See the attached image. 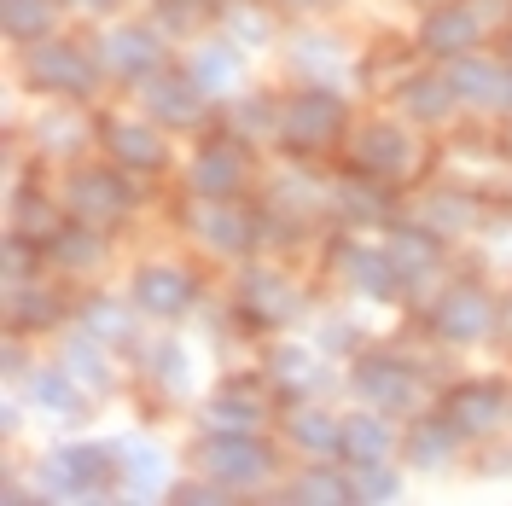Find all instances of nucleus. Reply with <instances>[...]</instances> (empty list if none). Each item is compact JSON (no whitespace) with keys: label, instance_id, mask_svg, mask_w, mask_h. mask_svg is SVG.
Here are the masks:
<instances>
[{"label":"nucleus","instance_id":"obj_1","mask_svg":"<svg viewBox=\"0 0 512 506\" xmlns=\"http://www.w3.org/2000/svg\"><path fill=\"white\" fill-rule=\"evenodd\" d=\"M344 134H350V105L332 82H309L280 105V152H291L297 163L332 152Z\"/></svg>","mask_w":512,"mask_h":506},{"label":"nucleus","instance_id":"obj_2","mask_svg":"<svg viewBox=\"0 0 512 506\" xmlns=\"http://www.w3.org/2000/svg\"><path fill=\"white\" fill-rule=\"evenodd\" d=\"M99 76H105L99 47L64 41V35H47V41L24 47V82H30L41 99H64V105H76V99H88L99 88Z\"/></svg>","mask_w":512,"mask_h":506},{"label":"nucleus","instance_id":"obj_3","mask_svg":"<svg viewBox=\"0 0 512 506\" xmlns=\"http://www.w3.org/2000/svg\"><path fill=\"white\" fill-rule=\"evenodd\" d=\"M35 477L53 501H99L123 483V466H117V448L105 443H59L41 454Z\"/></svg>","mask_w":512,"mask_h":506},{"label":"nucleus","instance_id":"obj_4","mask_svg":"<svg viewBox=\"0 0 512 506\" xmlns=\"http://www.w3.org/2000/svg\"><path fill=\"white\" fill-rule=\"evenodd\" d=\"M192 466L239 495L274 477V448L262 443V431H204L192 448Z\"/></svg>","mask_w":512,"mask_h":506},{"label":"nucleus","instance_id":"obj_5","mask_svg":"<svg viewBox=\"0 0 512 506\" xmlns=\"http://www.w3.org/2000/svg\"><path fill=\"white\" fill-rule=\"evenodd\" d=\"M431 338L448 349H466V344H483V338H495V320H501V303L472 280H454L437 291V303H431Z\"/></svg>","mask_w":512,"mask_h":506},{"label":"nucleus","instance_id":"obj_6","mask_svg":"<svg viewBox=\"0 0 512 506\" xmlns=\"http://www.w3.org/2000/svg\"><path fill=\"white\" fill-rule=\"evenodd\" d=\"M140 204V192H134V175H128L123 163H88V169H76L70 175V187H64V210L76 216V222H123L128 210Z\"/></svg>","mask_w":512,"mask_h":506},{"label":"nucleus","instance_id":"obj_7","mask_svg":"<svg viewBox=\"0 0 512 506\" xmlns=\"http://www.w3.org/2000/svg\"><path fill=\"white\" fill-rule=\"evenodd\" d=\"M350 390L367 408L384 413H419V367L396 349H367L350 367Z\"/></svg>","mask_w":512,"mask_h":506},{"label":"nucleus","instance_id":"obj_8","mask_svg":"<svg viewBox=\"0 0 512 506\" xmlns=\"http://www.w3.org/2000/svg\"><path fill=\"white\" fill-rule=\"evenodd\" d=\"M251 187V152H245V140L239 134H216V140H204L187 163V192L192 198H239V192Z\"/></svg>","mask_w":512,"mask_h":506},{"label":"nucleus","instance_id":"obj_9","mask_svg":"<svg viewBox=\"0 0 512 506\" xmlns=\"http://www.w3.org/2000/svg\"><path fill=\"white\" fill-rule=\"evenodd\" d=\"M140 111L163 128H198L210 117V94H204V82L192 76V70H175V64H163L158 76H146L140 82Z\"/></svg>","mask_w":512,"mask_h":506},{"label":"nucleus","instance_id":"obj_10","mask_svg":"<svg viewBox=\"0 0 512 506\" xmlns=\"http://www.w3.org/2000/svg\"><path fill=\"white\" fill-rule=\"evenodd\" d=\"M350 163L361 175H379V181H408L419 169V140L402 123H361L350 134Z\"/></svg>","mask_w":512,"mask_h":506},{"label":"nucleus","instance_id":"obj_11","mask_svg":"<svg viewBox=\"0 0 512 506\" xmlns=\"http://www.w3.org/2000/svg\"><path fill=\"white\" fill-rule=\"evenodd\" d=\"M99 59H105V76L140 88L146 76H158L163 64H169V41H163L158 24H117L99 41Z\"/></svg>","mask_w":512,"mask_h":506},{"label":"nucleus","instance_id":"obj_12","mask_svg":"<svg viewBox=\"0 0 512 506\" xmlns=\"http://www.w3.org/2000/svg\"><path fill=\"white\" fill-rule=\"evenodd\" d=\"M483 35H489V18H483L472 0H437L425 6V24H419V53H431L437 64L472 53Z\"/></svg>","mask_w":512,"mask_h":506},{"label":"nucleus","instance_id":"obj_13","mask_svg":"<svg viewBox=\"0 0 512 506\" xmlns=\"http://www.w3.org/2000/svg\"><path fill=\"white\" fill-rule=\"evenodd\" d=\"M443 413L460 425V437H495L512 419V390L501 379H460L443 390Z\"/></svg>","mask_w":512,"mask_h":506},{"label":"nucleus","instance_id":"obj_14","mask_svg":"<svg viewBox=\"0 0 512 506\" xmlns=\"http://www.w3.org/2000/svg\"><path fill=\"white\" fill-rule=\"evenodd\" d=\"M187 227H192V239L216 256H245L256 245V233H262V227L239 210V198H192Z\"/></svg>","mask_w":512,"mask_h":506},{"label":"nucleus","instance_id":"obj_15","mask_svg":"<svg viewBox=\"0 0 512 506\" xmlns=\"http://www.w3.org/2000/svg\"><path fill=\"white\" fill-rule=\"evenodd\" d=\"M128 297H134L140 315L181 320L192 303H198V280H192V268H175V262H146V268H134Z\"/></svg>","mask_w":512,"mask_h":506},{"label":"nucleus","instance_id":"obj_16","mask_svg":"<svg viewBox=\"0 0 512 506\" xmlns=\"http://www.w3.org/2000/svg\"><path fill=\"white\" fill-rule=\"evenodd\" d=\"M274 379H251V373H233L222 379L216 402H210V431H262L268 413H274Z\"/></svg>","mask_w":512,"mask_h":506},{"label":"nucleus","instance_id":"obj_17","mask_svg":"<svg viewBox=\"0 0 512 506\" xmlns=\"http://www.w3.org/2000/svg\"><path fill=\"white\" fill-rule=\"evenodd\" d=\"M460 443H466V437H460V425H454L443 408L414 413L408 431H402V460H408V472H448L454 454H460Z\"/></svg>","mask_w":512,"mask_h":506},{"label":"nucleus","instance_id":"obj_18","mask_svg":"<svg viewBox=\"0 0 512 506\" xmlns=\"http://www.w3.org/2000/svg\"><path fill=\"white\" fill-rule=\"evenodd\" d=\"M297 309H303V297H297V285L286 274L245 268V280H239V315L251 320V326H286Z\"/></svg>","mask_w":512,"mask_h":506},{"label":"nucleus","instance_id":"obj_19","mask_svg":"<svg viewBox=\"0 0 512 506\" xmlns=\"http://www.w3.org/2000/svg\"><path fill=\"white\" fill-rule=\"evenodd\" d=\"M99 140H105L111 163H123L128 175H158V169H169V146H163V134L152 123L111 117V123L99 128Z\"/></svg>","mask_w":512,"mask_h":506},{"label":"nucleus","instance_id":"obj_20","mask_svg":"<svg viewBox=\"0 0 512 506\" xmlns=\"http://www.w3.org/2000/svg\"><path fill=\"white\" fill-rule=\"evenodd\" d=\"M117 448V466H123V489L128 501H158L175 489V472H169V454L158 443H146V437H123Z\"/></svg>","mask_w":512,"mask_h":506},{"label":"nucleus","instance_id":"obj_21","mask_svg":"<svg viewBox=\"0 0 512 506\" xmlns=\"http://www.w3.org/2000/svg\"><path fill=\"white\" fill-rule=\"evenodd\" d=\"M448 82H454V94L460 105H483V111H495V105H507V88H512V64H495L483 59L478 47L472 53H460V59H448Z\"/></svg>","mask_w":512,"mask_h":506},{"label":"nucleus","instance_id":"obj_22","mask_svg":"<svg viewBox=\"0 0 512 506\" xmlns=\"http://www.w3.org/2000/svg\"><path fill=\"white\" fill-rule=\"evenodd\" d=\"M332 262H338V280L350 285V291H361V297H396L402 291V274H396L390 251H373L361 239H344L332 251Z\"/></svg>","mask_w":512,"mask_h":506},{"label":"nucleus","instance_id":"obj_23","mask_svg":"<svg viewBox=\"0 0 512 506\" xmlns=\"http://www.w3.org/2000/svg\"><path fill=\"white\" fill-rule=\"evenodd\" d=\"M384 251H390V262H396V274H402V285H408V291L443 274V239H437L431 227H419V222L414 227H396Z\"/></svg>","mask_w":512,"mask_h":506},{"label":"nucleus","instance_id":"obj_24","mask_svg":"<svg viewBox=\"0 0 512 506\" xmlns=\"http://www.w3.org/2000/svg\"><path fill=\"white\" fill-rule=\"evenodd\" d=\"M390 181H379V175H361V169H355V175H344V181H338V187H332V210H338V216H344V222H361V227H379V222H390V216H396V198H390Z\"/></svg>","mask_w":512,"mask_h":506},{"label":"nucleus","instance_id":"obj_25","mask_svg":"<svg viewBox=\"0 0 512 506\" xmlns=\"http://www.w3.org/2000/svg\"><path fill=\"white\" fill-rule=\"evenodd\" d=\"M70 315L64 309V297L53 291V285H6V326H12V338H24V332H53L59 320Z\"/></svg>","mask_w":512,"mask_h":506},{"label":"nucleus","instance_id":"obj_26","mask_svg":"<svg viewBox=\"0 0 512 506\" xmlns=\"http://www.w3.org/2000/svg\"><path fill=\"white\" fill-rule=\"evenodd\" d=\"M268 210L286 216L291 227H303L315 222V210H332V187H315L309 169H286V175L268 181Z\"/></svg>","mask_w":512,"mask_h":506},{"label":"nucleus","instance_id":"obj_27","mask_svg":"<svg viewBox=\"0 0 512 506\" xmlns=\"http://www.w3.org/2000/svg\"><path fill=\"white\" fill-rule=\"evenodd\" d=\"M41 251H47V262L59 274H94L105 262V239H99L94 222H64L53 239H41Z\"/></svg>","mask_w":512,"mask_h":506},{"label":"nucleus","instance_id":"obj_28","mask_svg":"<svg viewBox=\"0 0 512 506\" xmlns=\"http://www.w3.org/2000/svg\"><path fill=\"white\" fill-rule=\"evenodd\" d=\"M390 419L396 413H384V408H367V413H355V419H344V460L350 466H361V460H390L402 448Z\"/></svg>","mask_w":512,"mask_h":506},{"label":"nucleus","instance_id":"obj_29","mask_svg":"<svg viewBox=\"0 0 512 506\" xmlns=\"http://www.w3.org/2000/svg\"><path fill=\"white\" fill-rule=\"evenodd\" d=\"M402 111L414 117V123H425V128H437V123H448L454 111H460V94H454V82H448V70H431V76H408L402 82Z\"/></svg>","mask_w":512,"mask_h":506},{"label":"nucleus","instance_id":"obj_30","mask_svg":"<svg viewBox=\"0 0 512 506\" xmlns=\"http://www.w3.org/2000/svg\"><path fill=\"white\" fill-rule=\"evenodd\" d=\"M320 355L309 344H274L268 349V379H274V390L286 396V402H303L309 390L320 384Z\"/></svg>","mask_w":512,"mask_h":506},{"label":"nucleus","instance_id":"obj_31","mask_svg":"<svg viewBox=\"0 0 512 506\" xmlns=\"http://www.w3.org/2000/svg\"><path fill=\"white\" fill-rule=\"evenodd\" d=\"M419 227H431L437 239H460V233H472L478 227V204H472V192H425L414 210Z\"/></svg>","mask_w":512,"mask_h":506},{"label":"nucleus","instance_id":"obj_32","mask_svg":"<svg viewBox=\"0 0 512 506\" xmlns=\"http://www.w3.org/2000/svg\"><path fill=\"white\" fill-rule=\"evenodd\" d=\"M239 41H233V35H222V41H204V47H198V53H192V76H198V82H204V94L210 99H227L233 94V82H239Z\"/></svg>","mask_w":512,"mask_h":506},{"label":"nucleus","instance_id":"obj_33","mask_svg":"<svg viewBox=\"0 0 512 506\" xmlns=\"http://www.w3.org/2000/svg\"><path fill=\"white\" fill-rule=\"evenodd\" d=\"M222 128H227V134H239L245 146L280 140V105H274L268 94H245V99H233V105H227Z\"/></svg>","mask_w":512,"mask_h":506},{"label":"nucleus","instance_id":"obj_34","mask_svg":"<svg viewBox=\"0 0 512 506\" xmlns=\"http://www.w3.org/2000/svg\"><path fill=\"white\" fill-rule=\"evenodd\" d=\"M24 390H30L35 408H47V413H82V379L64 361L59 367H30L24 373Z\"/></svg>","mask_w":512,"mask_h":506},{"label":"nucleus","instance_id":"obj_35","mask_svg":"<svg viewBox=\"0 0 512 506\" xmlns=\"http://www.w3.org/2000/svg\"><path fill=\"white\" fill-rule=\"evenodd\" d=\"M59 6L64 0H6L0 24H6V35L18 47H35V41H47V35L59 30Z\"/></svg>","mask_w":512,"mask_h":506},{"label":"nucleus","instance_id":"obj_36","mask_svg":"<svg viewBox=\"0 0 512 506\" xmlns=\"http://www.w3.org/2000/svg\"><path fill=\"white\" fill-rule=\"evenodd\" d=\"M286 437L303 454H344V419H332V413H320V408H291L286 419Z\"/></svg>","mask_w":512,"mask_h":506},{"label":"nucleus","instance_id":"obj_37","mask_svg":"<svg viewBox=\"0 0 512 506\" xmlns=\"http://www.w3.org/2000/svg\"><path fill=\"white\" fill-rule=\"evenodd\" d=\"M59 361L82 384H88V390H111V384H117L111 361H105V344H99L94 332H70V338H64V349H59Z\"/></svg>","mask_w":512,"mask_h":506},{"label":"nucleus","instance_id":"obj_38","mask_svg":"<svg viewBox=\"0 0 512 506\" xmlns=\"http://www.w3.org/2000/svg\"><path fill=\"white\" fill-rule=\"evenodd\" d=\"M286 501H320V506H350L355 501V477L326 472V466H309L303 477L286 483Z\"/></svg>","mask_w":512,"mask_h":506},{"label":"nucleus","instance_id":"obj_39","mask_svg":"<svg viewBox=\"0 0 512 506\" xmlns=\"http://www.w3.org/2000/svg\"><path fill=\"white\" fill-rule=\"evenodd\" d=\"M128 303H134V297H128ZM128 303H117V297H88L76 320H82V332H94L99 344H128V338H134Z\"/></svg>","mask_w":512,"mask_h":506},{"label":"nucleus","instance_id":"obj_40","mask_svg":"<svg viewBox=\"0 0 512 506\" xmlns=\"http://www.w3.org/2000/svg\"><path fill=\"white\" fill-rule=\"evenodd\" d=\"M146 379H158V390H169V396H187V355H181V344L175 338H158V344L146 349Z\"/></svg>","mask_w":512,"mask_h":506},{"label":"nucleus","instance_id":"obj_41","mask_svg":"<svg viewBox=\"0 0 512 506\" xmlns=\"http://www.w3.org/2000/svg\"><path fill=\"white\" fill-rule=\"evenodd\" d=\"M297 70L315 76V82H338L344 76V59H338V41L332 35H297Z\"/></svg>","mask_w":512,"mask_h":506},{"label":"nucleus","instance_id":"obj_42","mask_svg":"<svg viewBox=\"0 0 512 506\" xmlns=\"http://www.w3.org/2000/svg\"><path fill=\"white\" fill-rule=\"evenodd\" d=\"M30 140L41 152H53V158H70V152H82V117L76 111H53V117H41L30 128Z\"/></svg>","mask_w":512,"mask_h":506},{"label":"nucleus","instance_id":"obj_43","mask_svg":"<svg viewBox=\"0 0 512 506\" xmlns=\"http://www.w3.org/2000/svg\"><path fill=\"white\" fill-rule=\"evenodd\" d=\"M59 210L47 198H30V192H12V233H35V239H53L59 233Z\"/></svg>","mask_w":512,"mask_h":506},{"label":"nucleus","instance_id":"obj_44","mask_svg":"<svg viewBox=\"0 0 512 506\" xmlns=\"http://www.w3.org/2000/svg\"><path fill=\"white\" fill-rule=\"evenodd\" d=\"M355 477V501H396L402 495V477L390 472V460H361L350 466Z\"/></svg>","mask_w":512,"mask_h":506},{"label":"nucleus","instance_id":"obj_45","mask_svg":"<svg viewBox=\"0 0 512 506\" xmlns=\"http://www.w3.org/2000/svg\"><path fill=\"white\" fill-rule=\"evenodd\" d=\"M210 0H158V30H175V35H192L210 24Z\"/></svg>","mask_w":512,"mask_h":506},{"label":"nucleus","instance_id":"obj_46","mask_svg":"<svg viewBox=\"0 0 512 506\" xmlns=\"http://www.w3.org/2000/svg\"><path fill=\"white\" fill-rule=\"evenodd\" d=\"M30 245H35L30 233H12V239H6V285H24V280H35V262H41L47 251L35 256Z\"/></svg>","mask_w":512,"mask_h":506},{"label":"nucleus","instance_id":"obj_47","mask_svg":"<svg viewBox=\"0 0 512 506\" xmlns=\"http://www.w3.org/2000/svg\"><path fill=\"white\" fill-rule=\"evenodd\" d=\"M350 332H355V326H344V320H326V326H320V344H326V349H350L355 344Z\"/></svg>","mask_w":512,"mask_h":506},{"label":"nucleus","instance_id":"obj_48","mask_svg":"<svg viewBox=\"0 0 512 506\" xmlns=\"http://www.w3.org/2000/svg\"><path fill=\"white\" fill-rule=\"evenodd\" d=\"M233 35H245V41H256V35H268V24H262L256 12H233Z\"/></svg>","mask_w":512,"mask_h":506},{"label":"nucleus","instance_id":"obj_49","mask_svg":"<svg viewBox=\"0 0 512 506\" xmlns=\"http://www.w3.org/2000/svg\"><path fill=\"white\" fill-rule=\"evenodd\" d=\"M495 338H501V344L512 349V297L501 303V320H495Z\"/></svg>","mask_w":512,"mask_h":506},{"label":"nucleus","instance_id":"obj_50","mask_svg":"<svg viewBox=\"0 0 512 506\" xmlns=\"http://www.w3.org/2000/svg\"><path fill=\"white\" fill-rule=\"evenodd\" d=\"M274 6H286V12H320V6H332V0H274Z\"/></svg>","mask_w":512,"mask_h":506},{"label":"nucleus","instance_id":"obj_51","mask_svg":"<svg viewBox=\"0 0 512 506\" xmlns=\"http://www.w3.org/2000/svg\"><path fill=\"white\" fill-rule=\"evenodd\" d=\"M489 472H512V448H507V454H495V460H489Z\"/></svg>","mask_w":512,"mask_h":506},{"label":"nucleus","instance_id":"obj_52","mask_svg":"<svg viewBox=\"0 0 512 506\" xmlns=\"http://www.w3.org/2000/svg\"><path fill=\"white\" fill-rule=\"evenodd\" d=\"M507 152H512V128H507Z\"/></svg>","mask_w":512,"mask_h":506},{"label":"nucleus","instance_id":"obj_53","mask_svg":"<svg viewBox=\"0 0 512 506\" xmlns=\"http://www.w3.org/2000/svg\"><path fill=\"white\" fill-rule=\"evenodd\" d=\"M419 6H437V0H419Z\"/></svg>","mask_w":512,"mask_h":506}]
</instances>
